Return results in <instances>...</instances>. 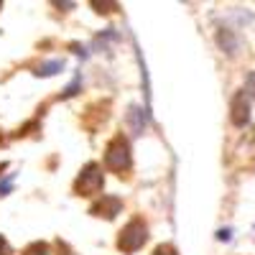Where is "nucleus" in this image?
<instances>
[{
  "mask_svg": "<svg viewBox=\"0 0 255 255\" xmlns=\"http://www.w3.org/2000/svg\"><path fill=\"white\" fill-rule=\"evenodd\" d=\"M153 255H176V250H174L171 245H163V248H158Z\"/></svg>",
  "mask_w": 255,
  "mask_h": 255,
  "instance_id": "10",
  "label": "nucleus"
},
{
  "mask_svg": "<svg viewBox=\"0 0 255 255\" xmlns=\"http://www.w3.org/2000/svg\"><path fill=\"white\" fill-rule=\"evenodd\" d=\"M250 118V105H248V95L238 92L235 100H232V123L235 125H245Z\"/></svg>",
  "mask_w": 255,
  "mask_h": 255,
  "instance_id": "4",
  "label": "nucleus"
},
{
  "mask_svg": "<svg viewBox=\"0 0 255 255\" xmlns=\"http://www.w3.org/2000/svg\"><path fill=\"white\" fill-rule=\"evenodd\" d=\"M105 163H108V168H113V171H125V168H130V145H128V140L123 135L110 140L108 151H105Z\"/></svg>",
  "mask_w": 255,
  "mask_h": 255,
  "instance_id": "1",
  "label": "nucleus"
},
{
  "mask_svg": "<svg viewBox=\"0 0 255 255\" xmlns=\"http://www.w3.org/2000/svg\"><path fill=\"white\" fill-rule=\"evenodd\" d=\"M217 41H220V46H222V49H227V54H235L238 44H235V38H232V33H230V31L220 33V36H217Z\"/></svg>",
  "mask_w": 255,
  "mask_h": 255,
  "instance_id": "8",
  "label": "nucleus"
},
{
  "mask_svg": "<svg viewBox=\"0 0 255 255\" xmlns=\"http://www.w3.org/2000/svg\"><path fill=\"white\" fill-rule=\"evenodd\" d=\"M64 69V61H59V59H51V61H44L41 67L36 69V74L38 77H54V74H59Z\"/></svg>",
  "mask_w": 255,
  "mask_h": 255,
  "instance_id": "6",
  "label": "nucleus"
},
{
  "mask_svg": "<svg viewBox=\"0 0 255 255\" xmlns=\"http://www.w3.org/2000/svg\"><path fill=\"white\" fill-rule=\"evenodd\" d=\"M10 184H13V179H10V176H8V179H5L3 184H0V197H3V194H5V191L10 189Z\"/></svg>",
  "mask_w": 255,
  "mask_h": 255,
  "instance_id": "11",
  "label": "nucleus"
},
{
  "mask_svg": "<svg viewBox=\"0 0 255 255\" xmlns=\"http://www.w3.org/2000/svg\"><path fill=\"white\" fill-rule=\"evenodd\" d=\"M130 123H133V130L135 133H143V128H145V110H140V108H130Z\"/></svg>",
  "mask_w": 255,
  "mask_h": 255,
  "instance_id": "7",
  "label": "nucleus"
},
{
  "mask_svg": "<svg viewBox=\"0 0 255 255\" xmlns=\"http://www.w3.org/2000/svg\"><path fill=\"white\" fill-rule=\"evenodd\" d=\"M0 255H8V245H5L3 238H0Z\"/></svg>",
  "mask_w": 255,
  "mask_h": 255,
  "instance_id": "12",
  "label": "nucleus"
},
{
  "mask_svg": "<svg viewBox=\"0 0 255 255\" xmlns=\"http://www.w3.org/2000/svg\"><path fill=\"white\" fill-rule=\"evenodd\" d=\"M245 95H250L255 100V72H250L248 79H245Z\"/></svg>",
  "mask_w": 255,
  "mask_h": 255,
  "instance_id": "9",
  "label": "nucleus"
},
{
  "mask_svg": "<svg viewBox=\"0 0 255 255\" xmlns=\"http://www.w3.org/2000/svg\"><path fill=\"white\" fill-rule=\"evenodd\" d=\"M145 225L140 222V220H133V222H128L125 227H123V232H120V240H118V245H120V250H125V253H135L138 248H143V243H145Z\"/></svg>",
  "mask_w": 255,
  "mask_h": 255,
  "instance_id": "2",
  "label": "nucleus"
},
{
  "mask_svg": "<svg viewBox=\"0 0 255 255\" xmlns=\"http://www.w3.org/2000/svg\"><path fill=\"white\" fill-rule=\"evenodd\" d=\"M95 212L102 217H115L118 212H120V199H115V197H102V202L95 207Z\"/></svg>",
  "mask_w": 255,
  "mask_h": 255,
  "instance_id": "5",
  "label": "nucleus"
},
{
  "mask_svg": "<svg viewBox=\"0 0 255 255\" xmlns=\"http://www.w3.org/2000/svg\"><path fill=\"white\" fill-rule=\"evenodd\" d=\"M100 189H102V168L97 163L84 166V171L77 179V191L84 197H95V194H100Z\"/></svg>",
  "mask_w": 255,
  "mask_h": 255,
  "instance_id": "3",
  "label": "nucleus"
}]
</instances>
